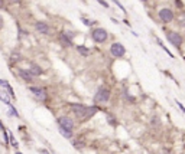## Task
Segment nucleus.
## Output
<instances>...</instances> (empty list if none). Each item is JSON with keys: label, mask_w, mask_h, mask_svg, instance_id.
Listing matches in <instances>:
<instances>
[{"label": "nucleus", "mask_w": 185, "mask_h": 154, "mask_svg": "<svg viewBox=\"0 0 185 154\" xmlns=\"http://www.w3.org/2000/svg\"><path fill=\"white\" fill-rule=\"evenodd\" d=\"M71 108H73V113L75 114V117L78 120H90L98 111V108L96 105L87 107V105H83V104H71Z\"/></svg>", "instance_id": "1"}, {"label": "nucleus", "mask_w": 185, "mask_h": 154, "mask_svg": "<svg viewBox=\"0 0 185 154\" xmlns=\"http://www.w3.org/2000/svg\"><path fill=\"white\" fill-rule=\"evenodd\" d=\"M108 99H110V90L107 86H100L96 92V95H94V101L97 104H104Z\"/></svg>", "instance_id": "2"}, {"label": "nucleus", "mask_w": 185, "mask_h": 154, "mask_svg": "<svg viewBox=\"0 0 185 154\" xmlns=\"http://www.w3.org/2000/svg\"><path fill=\"white\" fill-rule=\"evenodd\" d=\"M91 38L97 43H103V42L107 40V32L104 29H101V28H97V29H94L91 32Z\"/></svg>", "instance_id": "3"}, {"label": "nucleus", "mask_w": 185, "mask_h": 154, "mask_svg": "<svg viewBox=\"0 0 185 154\" xmlns=\"http://www.w3.org/2000/svg\"><path fill=\"white\" fill-rule=\"evenodd\" d=\"M58 125H59V128L67 130V131H71V133H73V130H74V121L69 118V117H67V115L58 118Z\"/></svg>", "instance_id": "4"}, {"label": "nucleus", "mask_w": 185, "mask_h": 154, "mask_svg": "<svg viewBox=\"0 0 185 154\" xmlns=\"http://www.w3.org/2000/svg\"><path fill=\"white\" fill-rule=\"evenodd\" d=\"M110 52H111V55H113L114 58H122V56H124V53H126V48L122 45V43L116 42V43H113V45H111Z\"/></svg>", "instance_id": "5"}, {"label": "nucleus", "mask_w": 185, "mask_h": 154, "mask_svg": "<svg viewBox=\"0 0 185 154\" xmlns=\"http://www.w3.org/2000/svg\"><path fill=\"white\" fill-rule=\"evenodd\" d=\"M168 40L172 43L175 48H181V45H182V36L179 33H175V32H169L168 33Z\"/></svg>", "instance_id": "6"}, {"label": "nucleus", "mask_w": 185, "mask_h": 154, "mask_svg": "<svg viewBox=\"0 0 185 154\" xmlns=\"http://www.w3.org/2000/svg\"><path fill=\"white\" fill-rule=\"evenodd\" d=\"M159 19L162 22H165V23H168V22H171L174 19V12L171 9H160L159 10Z\"/></svg>", "instance_id": "7"}, {"label": "nucleus", "mask_w": 185, "mask_h": 154, "mask_svg": "<svg viewBox=\"0 0 185 154\" xmlns=\"http://www.w3.org/2000/svg\"><path fill=\"white\" fill-rule=\"evenodd\" d=\"M31 92L41 101L46 99V91L43 90V88H39V86H31Z\"/></svg>", "instance_id": "8"}, {"label": "nucleus", "mask_w": 185, "mask_h": 154, "mask_svg": "<svg viewBox=\"0 0 185 154\" xmlns=\"http://www.w3.org/2000/svg\"><path fill=\"white\" fill-rule=\"evenodd\" d=\"M35 26H36V30H38V32H41V33H43V35H48V33L51 32L49 26L46 25L45 22H38V23H36Z\"/></svg>", "instance_id": "9"}, {"label": "nucleus", "mask_w": 185, "mask_h": 154, "mask_svg": "<svg viewBox=\"0 0 185 154\" xmlns=\"http://www.w3.org/2000/svg\"><path fill=\"white\" fill-rule=\"evenodd\" d=\"M19 75H20L23 79H25L26 82H31V81L33 79V75H32L29 71H25V69H20V71H19Z\"/></svg>", "instance_id": "10"}, {"label": "nucleus", "mask_w": 185, "mask_h": 154, "mask_svg": "<svg viewBox=\"0 0 185 154\" xmlns=\"http://www.w3.org/2000/svg\"><path fill=\"white\" fill-rule=\"evenodd\" d=\"M29 72H31L32 75H42V72H43V71L38 66V65L32 63V65H31V71H29Z\"/></svg>", "instance_id": "11"}, {"label": "nucleus", "mask_w": 185, "mask_h": 154, "mask_svg": "<svg viewBox=\"0 0 185 154\" xmlns=\"http://www.w3.org/2000/svg\"><path fill=\"white\" fill-rule=\"evenodd\" d=\"M61 42L64 43V45H65V46H71V45H73V40H71V39H69V38H67V36H65L64 33L61 35Z\"/></svg>", "instance_id": "12"}, {"label": "nucleus", "mask_w": 185, "mask_h": 154, "mask_svg": "<svg viewBox=\"0 0 185 154\" xmlns=\"http://www.w3.org/2000/svg\"><path fill=\"white\" fill-rule=\"evenodd\" d=\"M59 130V133L65 137V138H73V133L71 131H67V130H62V128H58Z\"/></svg>", "instance_id": "13"}, {"label": "nucleus", "mask_w": 185, "mask_h": 154, "mask_svg": "<svg viewBox=\"0 0 185 154\" xmlns=\"http://www.w3.org/2000/svg\"><path fill=\"white\" fill-rule=\"evenodd\" d=\"M77 51H78L81 55H84V56H87V55L90 53V51H88L85 46H77Z\"/></svg>", "instance_id": "14"}, {"label": "nucleus", "mask_w": 185, "mask_h": 154, "mask_svg": "<svg viewBox=\"0 0 185 154\" xmlns=\"http://www.w3.org/2000/svg\"><path fill=\"white\" fill-rule=\"evenodd\" d=\"M0 99H2L6 105H9L10 102H9V95L6 94V92H0Z\"/></svg>", "instance_id": "15"}, {"label": "nucleus", "mask_w": 185, "mask_h": 154, "mask_svg": "<svg viewBox=\"0 0 185 154\" xmlns=\"http://www.w3.org/2000/svg\"><path fill=\"white\" fill-rule=\"evenodd\" d=\"M9 141H10V144H12L13 147H16V148H17V141H16V138H15V136H13V134H9Z\"/></svg>", "instance_id": "16"}, {"label": "nucleus", "mask_w": 185, "mask_h": 154, "mask_svg": "<svg viewBox=\"0 0 185 154\" xmlns=\"http://www.w3.org/2000/svg\"><path fill=\"white\" fill-rule=\"evenodd\" d=\"M175 102H176V105L179 107V109H181V111H182V113H185V107H184V105H182L179 101H175Z\"/></svg>", "instance_id": "17"}, {"label": "nucleus", "mask_w": 185, "mask_h": 154, "mask_svg": "<svg viewBox=\"0 0 185 154\" xmlns=\"http://www.w3.org/2000/svg\"><path fill=\"white\" fill-rule=\"evenodd\" d=\"M113 2H114V3H116V5H117V6H119V7H120V9H122V10H123V12H124V6H123V5H122V3H120V2H119V0H113Z\"/></svg>", "instance_id": "18"}, {"label": "nucleus", "mask_w": 185, "mask_h": 154, "mask_svg": "<svg viewBox=\"0 0 185 154\" xmlns=\"http://www.w3.org/2000/svg\"><path fill=\"white\" fill-rule=\"evenodd\" d=\"M98 3H100L101 6H104V7H108V3H107V2H104V0H98Z\"/></svg>", "instance_id": "19"}, {"label": "nucleus", "mask_w": 185, "mask_h": 154, "mask_svg": "<svg viewBox=\"0 0 185 154\" xmlns=\"http://www.w3.org/2000/svg\"><path fill=\"white\" fill-rule=\"evenodd\" d=\"M81 20H83V22H84V23H85V25H87V26H90V25H91V22H90V20H87V19H85V17H81Z\"/></svg>", "instance_id": "20"}, {"label": "nucleus", "mask_w": 185, "mask_h": 154, "mask_svg": "<svg viewBox=\"0 0 185 154\" xmlns=\"http://www.w3.org/2000/svg\"><path fill=\"white\" fill-rule=\"evenodd\" d=\"M17 2H20V0H9V3H17Z\"/></svg>", "instance_id": "21"}, {"label": "nucleus", "mask_w": 185, "mask_h": 154, "mask_svg": "<svg viewBox=\"0 0 185 154\" xmlns=\"http://www.w3.org/2000/svg\"><path fill=\"white\" fill-rule=\"evenodd\" d=\"M3 6V0H0V7H2Z\"/></svg>", "instance_id": "22"}, {"label": "nucleus", "mask_w": 185, "mask_h": 154, "mask_svg": "<svg viewBox=\"0 0 185 154\" xmlns=\"http://www.w3.org/2000/svg\"><path fill=\"white\" fill-rule=\"evenodd\" d=\"M16 154H22V153H19V151H17V153H16Z\"/></svg>", "instance_id": "23"}, {"label": "nucleus", "mask_w": 185, "mask_h": 154, "mask_svg": "<svg viewBox=\"0 0 185 154\" xmlns=\"http://www.w3.org/2000/svg\"><path fill=\"white\" fill-rule=\"evenodd\" d=\"M142 2H148V0H142Z\"/></svg>", "instance_id": "24"}]
</instances>
